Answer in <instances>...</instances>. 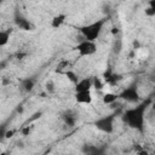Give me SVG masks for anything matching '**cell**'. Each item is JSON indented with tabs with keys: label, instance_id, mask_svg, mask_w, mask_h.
<instances>
[{
	"label": "cell",
	"instance_id": "cell-11",
	"mask_svg": "<svg viewBox=\"0 0 155 155\" xmlns=\"http://www.w3.org/2000/svg\"><path fill=\"white\" fill-rule=\"evenodd\" d=\"M67 18H68V15H67V13H58V15H56V16L51 19V28H53V29L61 28V27L65 23Z\"/></svg>",
	"mask_w": 155,
	"mask_h": 155
},
{
	"label": "cell",
	"instance_id": "cell-21",
	"mask_svg": "<svg viewBox=\"0 0 155 155\" xmlns=\"http://www.w3.org/2000/svg\"><path fill=\"white\" fill-rule=\"evenodd\" d=\"M0 155H10V153H8V151H5V150H4V151H2V153H1Z\"/></svg>",
	"mask_w": 155,
	"mask_h": 155
},
{
	"label": "cell",
	"instance_id": "cell-10",
	"mask_svg": "<svg viewBox=\"0 0 155 155\" xmlns=\"http://www.w3.org/2000/svg\"><path fill=\"white\" fill-rule=\"evenodd\" d=\"M62 120L64 122L65 126L68 127H74L76 125V121H78V116L75 113H73L71 110H67L64 114H62Z\"/></svg>",
	"mask_w": 155,
	"mask_h": 155
},
{
	"label": "cell",
	"instance_id": "cell-6",
	"mask_svg": "<svg viewBox=\"0 0 155 155\" xmlns=\"http://www.w3.org/2000/svg\"><path fill=\"white\" fill-rule=\"evenodd\" d=\"M13 22L16 24L17 28L22 29V30H25V31H29V30H34L35 29V25L23 15L18 10L15 11V15H13Z\"/></svg>",
	"mask_w": 155,
	"mask_h": 155
},
{
	"label": "cell",
	"instance_id": "cell-9",
	"mask_svg": "<svg viewBox=\"0 0 155 155\" xmlns=\"http://www.w3.org/2000/svg\"><path fill=\"white\" fill-rule=\"evenodd\" d=\"M74 99L76 104H91L93 101L92 92L91 91H84V92H75L74 93Z\"/></svg>",
	"mask_w": 155,
	"mask_h": 155
},
{
	"label": "cell",
	"instance_id": "cell-8",
	"mask_svg": "<svg viewBox=\"0 0 155 155\" xmlns=\"http://www.w3.org/2000/svg\"><path fill=\"white\" fill-rule=\"evenodd\" d=\"M35 85H36V78L35 76H27V78L21 80L19 90L23 93H29V92H31L34 90Z\"/></svg>",
	"mask_w": 155,
	"mask_h": 155
},
{
	"label": "cell",
	"instance_id": "cell-17",
	"mask_svg": "<svg viewBox=\"0 0 155 155\" xmlns=\"http://www.w3.org/2000/svg\"><path fill=\"white\" fill-rule=\"evenodd\" d=\"M148 10H145V13L148 16H155V0H150L148 2Z\"/></svg>",
	"mask_w": 155,
	"mask_h": 155
},
{
	"label": "cell",
	"instance_id": "cell-3",
	"mask_svg": "<svg viewBox=\"0 0 155 155\" xmlns=\"http://www.w3.org/2000/svg\"><path fill=\"white\" fill-rule=\"evenodd\" d=\"M115 119H116V113H110V114H105V115H102L99 117H97L93 122V126L105 133V134H111L114 132V124H115Z\"/></svg>",
	"mask_w": 155,
	"mask_h": 155
},
{
	"label": "cell",
	"instance_id": "cell-1",
	"mask_svg": "<svg viewBox=\"0 0 155 155\" xmlns=\"http://www.w3.org/2000/svg\"><path fill=\"white\" fill-rule=\"evenodd\" d=\"M150 104H151V99L148 98V99L140 101L139 103L134 104V107L126 109L121 115L124 124L139 133H144L145 114H147V110L150 107Z\"/></svg>",
	"mask_w": 155,
	"mask_h": 155
},
{
	"label": "cell",
	"instance_id": "cell-22",
	"mask_svg": "<svg viewBox=\"0 0 155 155\" xmlns=\"http://www.w3.org/2000/svg\"><path fill=\"white\" fill-rule=\"evenodd\" d=\"M101 155H107V154H105V153H102V154H101Z\"/></svg>",
	"mask_w": 155,
	"mask_h": 155
},
{
	"label": "cell",
	"instance_id": "cell-12",
	"mask_svg": "<svg viewBox=\"0 0 155 155\" xmlns=\"http://www.w3.org/2000/svg\"><path fill=\"white\" fill-rule=\"evenodd\" d=\"M11 33H12V29L11 28L0 30V47H5L10 42Z\"/></svg>",
	"mask_w": 155,
	"mask_h": 155
},
{
	"label": "cell",
	"instance_id": "cell-15",
	"mask_svg": "<svg viewBox=\"0 0 155 155\" xmlns=\"http://www.w3.org/2000/svg\"><path fill=\"white\" fill-rule=\"evenodd\" d=\"M45 91L47 92V94H52L56 92V85L52 80H47L45 84Z\"/></svg>",
	"mask_w": 155,
	"mask_h": 155
},
{
	"label": "cell",
	"instance_id": "cell-19",
	"mask_svg": "<svg viewBox=\"0 0 155 155\" xmlns=\"http://www.w3.org/2000/svg\"><path fill=\"white\" fill-rule=\"evenodd\" d=\"M15 132H16L15 130H8V131H6V132L2 134V137H5V138H11V137L13 136Z\"/></svg>",
	"mask_w": 155,
	"mask_h": 155
},
{
	"label": "cell",
	"instance_id": "cell-16",
	"mask_svg": "<svg viewBox=\"0 0 155 155\" xmlns=\"http://www.w3.org/2000/svg\"><path fill=\"white\" fill-rule=\"evenodd\" d=\"M93 87L96 90H102L104 87V81L101 79V78H97V76H93Z\"/></svg>",
	"mask_w": 155,
	"mask_h": 155
},
{
	"label": "cell",
	"instance_id": "cell-2",
	"mask_svg": "<svg viewBox=\"0 0 155 155\" xmlns=\"http://www.w3.org/2000/svg\"><path fill=\"white\" fill-rule=\"evenodd\" d=\"M105 23H107V18H99V19H96L91 23H87V24H84V25L79 27L78 30L81 34L82 39L97 42L98 38L101 36V34L103 31V28H104Z\"/></svg>",
	"mask_w": 155,
	"mask_h": 155
},
{
	"label": "cell",
	"instance_id": "cell-4",
	"mask_svg": "<svg viewBox=\"0 0 155 155\" xmlns=\"http://www.w3.org/2000/svg\"><path fill=\"white\" fill-rule=\"evenodd\" d=\"M97 42L96 41H90L86 39H81L75 46L74 51L78 53L80 58L82 57H91L97 53Z\"/></svg>",
	"mask_w": 155,
	"mask_h": 155
},
{
	"label": "cell",
	"instance_id": "cell-13",
	"mask_svg": "<svg viewBox=\"0 0 155 155\" xmlns=\"http://www.w3.org/2000/svg\"><path fill=\"white\" fill-rule=\"evenodd\" d=\"M117 99H119V94L113 93V92H107V93H104L103 97H102V102H103V104H105V105H111V104H114Z\"/></svg>",
	"mask_w": 155,
	"mask_h": 155
},
{
	"label": "cell",
	"instance_id": "cell-5",
	"mask_svg": "<svg viewBox=\"0 0 155 155\" xmlns=\"http://www.w3.org/2000/svg\"><path fill=\"white\" fill-rule=\"evenodd\" d=\"M119 99H122L126 103L130 104H137L140 102V93L138 90V85L136 82L128 85L127 87H125L124 90H121V92L119 93Z\"/></svg>",
	"mask_w": 155,
	"mask_h": 155
},
{
	"label": "cell",
	"instance_id": "cell-20",
	"mask_svg": "<svg viewBox=\"0 0 155 155\" xmlns=\"http://www.w3.org/2000/svg\"><path fill=\"white\" fill-rule=\"evenodd\" d=\"M137 155H150V154H149V151H147L145 149H140V150L137 151Z\"/></svg>",
	"mask_w": 155,
	"mask_h": 155
},
{
	"label": "cell",
	"instance_id": "cell-18",
	"mask_svg": "<svg viewBox=\"0 0 155 155\" xmlns=\"http://www.w3.org/2000/svg\"><path fill=\"white\" fill-rule=\"evenodd\" d=\"M31 130H33V126H24L23 128H21V134L23 137H27L31 133Z\"/></svg>",
	"mask_w": 155,
	"mask_h": 155
},
{
	"label": "cell",
	"instance_id": "cell-7",
	"mask_svg": "<svg viewBox=\"0 0 155 155\" xmlns=\"http://www.w3.org/2000/svg\"><path fill=\"white\" fill-rule=\"evenodd\" d=\"M92 88H93V78H91V76L81 78V79L79 80V82L74 86V91H75V92L91 91Z\"/></svg>",
	"mask_w": 155,
	"mask_h": 155
},
{
	"label": "cell",
	"instance_id": "cell-14",
	"mask_svg": "<svg viewBox=\"0 0 155 155\" xmlns=\"http://www.w3.org/2000/svg\"><path fill=\"white\" fill-rule=\"evenodd\" d=\"M63 74H64V75L67 76V79L73 84V86H75V85L79 82V80L81 79V78H80V76H79V75H78L73 69H68V70L63 71Z\"/></svg>",
	"mask_w": 155,
	"mask_h": 155
}]
</instances>
